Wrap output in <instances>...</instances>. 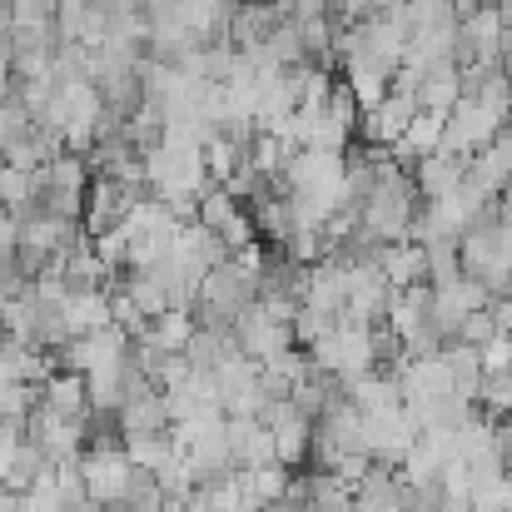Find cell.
<instances>
[{"label":"cell","instance_id":"cell-24","mask_svg":"<svg viewBox=\"0 0 512 512\" xmlns=\"http://www.w3.org/2000/svg\"><path fill=\"white\" fill-rule=\"evenodd\" d=\"M488 314H493L498 334H512V294H493L488 299Z\"/></svg>","mask_w":512,"mask_h":512},{"label":"cell","instance_id":"cell-8","mask_svg":"<svg viewBox=\"0 0 512 512\" xmlns=\"http://www.w3.org/2000/svg\"><path fill=\"white\" fill-rule=\"evenodd\" d=\"M35 398L60 413V418H85L90 413V398H85V373H70V368H55L50 378L35 383Z\"/></svg>","mask_w":512,"mask_h":512},{"label":"cell","instance_id":"cell-18","mask_svg":"<svg viewBox=\"0 0 512 512\" xmlns=\"http://www.w3.org/2000/svg\"><path fill=\"white\" fill-rule=\"evenodd\" d=\"M30 408H35V383H0V423L25 428Z\"/></svg>","mask_w":512,"mask_h":512},{"label":"cell","instance_id":"cell-25","mask_svg":"<svg viewBox=\"0 0 512 512\" xmlns=\"http://www.w3.org/2000/svg\"><path fill=\"white\" fill-rule=\"evenodd\" d=\"M0 512H25V493H15V488H0Z\"/></svg>","mask_w":512,"mask_h":512},{"label":"cell","instance_id":"cell-3","mask_svg":"<svg viewBox=\"0 0 512 512\" xmlns=\"http://www.w3.org/2000/svg\"><path fill=\"white\" fill-rule=\"evenodd\" d=\"M259 423L274 433V453H279V463H284V468H304V463H309L314 418H309L304 408H294L289 398H279V403H269V408L259 413Z\"/></svg>","mask_w":512,"mask_h":512},{"label":"cell","instance_id":"cell-17","mask_svg":"<svg viewBox=\"0 0 512 512\" xmlns=\"http://www.w3.org/2000/svg\"><path fill=\"white\" fill-rule=\"evenodd\" d=\"M488 418H503L512 413V378L508 373H483V383H478V398H473Z\"/></svg>","mask_w":512,"mask_h":512},{"label":"cell","instance_id":"cell-5","mask_svg":"<svg viewBox=\"0 0 512 512\" xmlns=\"http://www.w3.org/2000/svg\"><path fill=\"white\" fill-rule=\"evenodd\" d=\"M463 174H468V184H478L488 199L508 189L512 184V130L508 125H503L483 150H473V155H468V170Z\"/></svg>","mask_w":512,"mask_h":512},{"label":"cell","instance_id":"cell-28","mask_svg":"<svg viewBox=\"0 0 512 512\" xmlns=\"http://www.w3.org/2000/svg\"><path fill=\"white\" fill-rule=\"evenodd\" d=\"M488 5H493V10H498V15L512 25V0H488Z\"/></svg>","mask_w":512,"mask_h":512},{"label":"cell","instance_id":"cell-4","mask_svg":"<svg viewBox=\"0 0 512 512\" xmlns=\"http://www.w3.org/2000/svg\"><path fill=\"white\" fill-rule=\"evenodd\" d=\"M234 343H239V353H244V358H254L259 368H264L269 358H279V353L299 348V343H294V329H289V324H274V319L259 309V299L234 319Z\"/></svg>","mask_w":512,"mask_h":512},{"label":"cell","instance_id":"cell-9","mask_svg":"<svg viewBox=\"0 0 512 512\" xmlns=\"http://www.w3.org/2000/svg\"><path fill=\"white\" fill-rule=\"evenodd\" d=\"M115 418H120V438H125V433H165V428H170V403H165V393H160V383H155V388L125 398Z\"/></svg>","mask_w":512,"mask_h":512},{"label":"cell","instance_id":"cell-23","mask_svg":"<svg viewBox=\"0 0 512 512\" xmlns=\"http://www.w3.org/2000/svg\"><path fill=\"white\" fill-rule=\"evenodd\" d=\"M5 20L45 25V20H55V0H10V15H5Z\"/></svg>","mask_w":512,"mask_h":512},{"label":"cell","instance_id":"cell-6","mask_svg":"<svg viewBox=\"0 0 512 512\" xmlns=\"http://www.w3.org/2000/svg\"><path fill=\"white\" fill-rule=\"evenodd\" d=\"M413 100H418V110L448 115V110L463 100V70H458L453 60H433V65L423 70V80H418Z\"/></svg>","mask_w":512,"mask_h":512},{"label":"cell","instance_id":"cell-14","mask_svg":"<svg viewBox=\"0 0 512 512\" xmlns=\"http://www.w3.org/2000/svg\"><path fill=\"white\" fill-rule=\"evenodd\" d=\"M120 443H125L130 463H135V468H150V473H155V468H165L174 453H179V448H174V438H170V428H165V433H125Z\"/></svg>","mask_w":512,"mask_h":512},{"label":"cell","instance_id":"cell-29","mask_svg":"<svg viewBox=\"0 0 512 512\" xmlns=\"http://www.w3.org/2000/svg\"><path fill=\"white\" fill-rule=\"evenodd\" d=\"M120 5H130V10H145V0H120Z\"/></svg>","mask_w":512,"mask_h":512},{"label":"cell","instance_id":"cell-21","mask_svg":"<svg viewBox=\"0 0 512 512\" xmlns=\"http://www.w3.org/2000/svg\"><path fill=\"white\" fill-rule=\"evenodd\" d=\"M403 15H408V30L418 25H438L453 15V0H403Z\"/></svg>","mask_w":512,"mask_h":512},{"label":"cell","instance_id":"cell-31","mask_svg":"<svg viewBox=\"0 0 512 512\" xmlns=\"http://www.w3.org/2000/svg\"><path fill=\"white\" fill-rule=\"evenodd\" d=\"M508 130H512V110H508Z\"/></svg>","mask_w":512,"mask_h":512},{"label":"cell","instance_id":"cell-27","mask_svg":"<svg viewBox=\"0 0 512 512\" xmlns=\"http://www.w3.org/2000/svg\"><path fill=\"white\" fill-rule=\"evenodd\" d=\"M160 512H199V508H194L189 498H184V503H179V498H170V503H165V508H160Z\"/></svg>","mask_w":512,"mask_h":512},{"label":"cell","instance_id":"cell-16","mask_svg":"<svg viewBox=\"0 0 512 512\" xmlns=\"http://www.w3.org/2000/svg\"><path fill=\"white\" fill-rule=\"evenodd\" d=\"M35 204V170H15L0 160V209L5 214H20Z\"/></svg>","mask_w":512,"mask_h":512},{"label":"cell","instance_id":"cell-22","mask_svg":"<svg viewBox=\"0 0 512 512\" xmlns=\"http://www.w3.org/2000/svg\"><path fill=\"white\" fill-rule=\"evenodd\" d=\"M498 334V324H493V314L488 309H473V314H463V324H458V343H488Z\"/></svg>","mask_w":512,"mask_h":512},{"label":"cell","instance_id":"cell-13","mask_svg":"<svg viewBox=\"0 0 512 512\" xmlns=\"http://www.w3.org/2000/svg\"><path fill=\"white\" fill-rule=\"evenodd\" d=\"M50 468V458H45V448L40 443H30V438H20L15 443V453H10V468H5V478H0V488H15V493H25L40 473Z\"/></svg>","mask_w":512,"mask_h":512},{"label":"cell","instance_id":"cell-15","mask_svg":"<svg viewBox=\"0 0 512 512\" xmlns=\"http://www.w3.org/2000/svg\"><path fill=\"white\" fill-rule=\"evenodd\" d=\"M145 334L160 343L165 353H184V343L194 334V314H189V309H165V314H155V319L145 324Z\"/></svg>","mask_w":512,"mask_h":512},{"label":"cell","instance_id":"cell-1","mask_svg":"<svg viewBox=\"0 0 512 512\" xmlns=\"http://www.w3.org/2000/svg\"><path fill=\"white\" fill-rule=\"evenodd\" d=\"M80 478H85L90 503L110 508V503H125L130 478H135V463H130L125 443H90V448L80 453Z\"/></svg>","mask_w":512,"mask_h":512},{"label":"cell","instance_id":"cell-11","mask_svg":"<svg viewBox=\"0 0 512 512\" xmlns=\"http://www.w3.org/2000/svg\"><path fill=\"white\" fill-rule=\"evenodd\" d=\"M463 170H468V160H458V155H443V150L423 155V160L413 165L418 199H443L448 189H458V184H463Z\"/></svg>","mask_w":512,"mask_h":512},{"label":"cell","instance_id":"cell-7","mask_svg":"<svg viewBox=\"0 0 512 512\" xmlns=\"http://www.w3.org/2000/svg\"><path fill=\"white\" fill-rule=\"evenodd\" d=\"M60 319H65V334H95L105 324H115L110 314V289H75L60 299Z\"/></svg>","mask_w":512,"mask_h":512},{"label":"cell","instance_id":"cell-10","mask_svg":"<svg viewBox=\"0 0 512 512\" xmlns=\"http://www.w3.org/2000/svg\"><path fill=\"white\" fill-rule=\"evenodd\" d=\"M378 269L393 289H408V284H423L428 279V259H423V244L413 239H393L378 249Z\"/></svg>","mask_w":512,"mask_h":512},{"label":"cell","instance_id":"cell-2","mask_svg":"<svg viewBox=\"0 0 512 512\" xmlns=\"http://www.w3.org/2000/svg\"><path fill=\"white\" fill-rule=\"evenodd\" d=\"M503 130V120L493 115V110H483L473 95H463L448 115H443V135H438V150L443 155H458V160H468L473 150H483L493 135Z\"/></svg>","mask_w":512,"mask_h":512},{"label":"cell","instance_id":"cell-19","mask_svg":"<svg viewBox=\"0 0 512 512\" xmlns=\"http://www.w3.org/2000/svg\"><path fill=\"white\" fill-rule=\"evenodd\" d=\"M334 324H339L334 314H324V309H314V304H299V314H294L289 329H294V343H299V348H309L314 339H324Z\"/></svg>","mask_w":512,"mask_h":512},{"label":"cell","instance_id":"cell-30","mask_svg":"<svg viewBox=\"0 0 512 512\" xmlns=\"http://www.w3.org/2000/svg\"><path fill=\"white\" fill-rule=\"evenodd\" d=\"M438 512H468V508H453V503H443V508H438Z\"/></svg>","mask_w":512,"mask_h":512},{"label":"cell","instance_id":"cell-12","mask_svg":"<svg viewBox=\"0 0 512 512\" xmlns=\"http://www.w3.org/2000/svg\"><path fill=\"white\" fill-rule=\"evenodd\" d=\"M179 5H184V20H189V30H194L199 45L229 40V15H234L239 0H179Z\"/></svg>","mask_w":512,"mask_h":512},{"label":"cell","instance_id":"cell-20","mask_svg":"<svg viewBox=\"0 0 512 512\" xmlns=\"http://www.w3.org/2000/svg\"><path fill=\"white\" fill-rule=\"evenodd\" d=\"M324 115H334L339 125H348V130L358 135V115H363V110H358V100H353V90H348L343 80H334V90H329V100H324Z\"/></svg>","mask_w":512,"mask_h":512},{"label":"cell","instance_id":"cell-26","mask_svg":"<svg viewBox=\"0 0 512 512\" xmlns=\"http://www.w3.org/2000/svg\"><path fill=\"white\" fill-rule=\"evenodd\" d=\"M0 70H10V35H5V20H0Z\"/></svg>","mask_w":512,"mask_h":512}]
</instances>
